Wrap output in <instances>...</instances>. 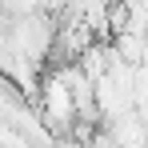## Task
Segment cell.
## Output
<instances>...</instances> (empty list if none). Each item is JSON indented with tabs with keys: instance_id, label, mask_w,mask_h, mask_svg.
I'll return each mask as SVG.
<instances>
[]
</instances>
